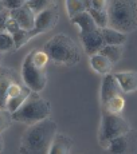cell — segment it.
Returning a JSON list of instances; mask_svg holds the SVG:
<instances>
[{
	"mask_svg": "<svg viewBox=\"0 0 137 154\" xmlns=\"http://www.w3.org/2000/svg\"><path fill=\"white\" fill-rule=\"evenodd\" d=\"M30 93H31V90H30L28 87H24V88H23V91L18 97H15V98L7 100V107H5V109H7L8 111H11V112L16 111L18 109L23 105V102L27 99V97L30 95Z\"/></svg>",
	"mask_w": 137,
	"mask_h": 154,
	"instance_id": "obj_22",
	"label": "cell"
},
{
	"mask_svg": "<svg viewBox=\"0 0 137 154\" xmlns=\"http://www.w3.org/2000/svg\"><path fill=\"white\" fill-rule=\"evenodd\" d=\"M3 8H4V7H3V3H2V0H0V11H2Z\"/></svg>",
	"mask_w": 137,
	"mask_h": 154,
	"instance_id": "obj_34",
	"label": "cell"
},
{
	"mask_svg": "<svg viewBox=\"0 0 137 154\" xmlns=\"http://www.w3.org/2000/svg\"><path fill=\"white\" fill-rule=\"evenodd\" d=\"M27 0H2L3 7L7 8V10H16V8L22 7V5L26 4Z\"/></svg>",
	"mask_w": 137,
	"mask_h": 154,
	"instance_id": "obj_30",
	"label": "cell"
},
{
	"mask_svg": "<svg viewBox=\"0 0 137 154\" xmlns=\"http://www.w3.org/2000/svg\"><path fill=\"white\" fill-rule=\"evenodd\" d=\"M121 94L124 93L118 85L117 79H116L114 74H106L102 79V85H101V105L104 106L113 97L121 95Z\"/></svg>",
	"mask_w": 137,
	"mask_h": 154,
	"instance_id": "obj_8",
	"label": "cell"
},
{
	"mask_svg": "<svg viewBox=\"0 0 137 154\" xmlns=\"http://www.w3.org/2000/svg\"><path fill=\"white\" fill-rule=\"evenodd\" d=\"M109 26L123 34L137 29V2L136 0H110L108 4Z\"/></svg>",
	"mask_w": 137,
	"mask_h": 154,
	"instance_id": "obj_2",
	"label": "cell"
},
{
	"mask_svg": "<svg viewBox=\"0 0 137 154\" xmlns=\"http://www.w3.org/2000/svg\"><path fill=\"white\" fill-rule=\"evenodd\" d=\"M66 7L68 17H73L74 15L88 11L90 8V0H66Z\"/></svg>",
	"mask_w": 137,
	"mask_h": 154,
	"instance_id": "obj_19",
	"label": "cell"
},
{
	"mask_svg": "<svg viewBox=\"0 0 137 154\" xmlns=\"http://www.w3.org/2000/svg\"><path fill=\"white\" fill-rule=\"evenodd\" d=\"M104 35V40H105V44H124L126 42V34H123V32L117 31V29L112 28V27H105L101 28Z\"/></svg>",
	"mask_w": 137,
	"mask_h": 154,
	"instance_id": "obj_17",
	"label": "cell"
},
{
	"mask_svg": "<svg viewBox=\"0 0 137 154\" xmlns=\"http://www.w3.org/2000/svg\"><path fill=\"white\" fill-rule=\"evenodd\" d=\"M0 67H2V51H0Z\"/></svg>",
	"mask_w": 137,
	"mask_h": 154,
	"instance_id": "obj_35",
	"label": "cell"
},
{
	"mask_svg": "<svg viewBox=\"0 0 137 154\" xmlns=\"http://www.w3.org/2000/svg\"><path fill=\"white\" fill-rule=\"evenodd\" d=\"M73 147V140L63 133L56 131L51 146L49 149V154H67Z\"/></svg>",
	"mask_w": 137,
	"mask_h": 154,
	"instance_id": "obj_12",
	"label": "cell"
},
{
	"mask_svg": "<svg viewBox=\"0 0 137 154\" xmlns=\"http://www.w3.org/2000/svg\"><path fill=\"white\" fill-rule=\"evenodd\" d=\"M124 107H125V98L123 94L113 97L112 99H109L108 102L102 106L104 110L113 112V114H120V112L124 110Z\"/></svg>",
	"mask_w": 137,
	"mask_h": 154,
	"instance_id": "obj_21",
	"label": "cell"
},
{
	"mask_svg": "<svg viewBox=\"0 0 137 154\" xmlns=\"http://www.w3.org/2000/svg\"><path fill=\"white\" fill-rule=\"evenodd\" d=\"M19 29H20L19 23H18L15 19H12V17H11V19L8 20V23H7V27H5V32H8V34L14 35L15 32H18Z\"/></svg>",
	"mask_w": 137,
	"mask_h": 154,
	"instance_id": "obj_31",
	"label": "cell"
},
{
	"mask_svg": "<svg viewBox=\"0 0 137 154\" xmlns=\"http://www.w3.org/2000/svg\"><path fill=\"white\" fill-rule=\"evenodd\" d=\"M12 121V112L8 111L7 109H0V133L5 131L11 126Z\"/></svg>",
	"mask_w": 137,
	"mask_h": 154,
	"instance_id": "obj_27",
	"label": "cell"
},
{
	"mask_svg": "<svg viewBox=\"0 0 137 154\" xmlns=\"http://www.w3.org/2000/svg\"><path fill=\"white\" fill-rule=\"evenodd\" d=\"M90 66L96 72L101 74V75H106V74H109L110 71H112L114 64H113L106 56L101 55L100 52H98V54L90 55Z\"/></svg>",
	"mask_w": 137,
	"mask_h": 154,
	"instance_id": "obj_15",
	"label": "cell"
},
{
	"mask_svg": "<svg viewBox=\"0 0 137 154\" xmlns=\"http://www.w3.org/2000/svg\"><path fill=\"white\" fill-rule=\"evenodd\" d=\"M135 134L136 133L130 129L129 131L125 133V134L113 138V140L109 142L106 149H108L110 153H130L133 150L132 140H133V135Z\"/></svg>",
	"mask_w": 137,
	"mask_h": 154,
	"instance_id": "obj_10",
	"label": "cell"
},
{
	"mask_svg": "<svg viewBox=\"0 0 137 154\" xmlns=\"http://www.w3.org/2000/svg\"><path fill=\"white\" fill-rule=\"evenodd\" d=\"M58 19H59L58 12L54 8H47V10L42 11V12L37 15V17H35V28L39 29L42 34L47 32L55 27V24L58 23Z\"/></svg>",
	"mask_w": 137,
	"mask_h": 154,
	"instance_id": "obj_11",
	"label": "cell"
},
{
	"mask_svg": "<svg viewBox=\"0 0 137 154\" xmlns=\"http://www.w3.org/2000/svg\"><path fill=\"white\" fill-rule=\"evenodd\" d=\"M4 150V140H3V137H2V133H0V153Z\"/></svg>",
	"mask_w": 137,
	"mask_h": 154,
	"instance_id": "obj_33",
	"label": "cell"
},
{
	"mask_svg": "<svg viewBox=\"0 0 137 154\" xmlns=\"http://www.w3.org/2000/svg\"><path fill=\"white\" fill-rule=\"evenodd\" d=\"M32 60H34L35 66H38L39 69H46L50 58H49V55H47V52H44L43 50H42V51L32 50Z\"/></svg>",
	"mask_w": 137,
	"mask_h": 154,
	"instance_id": "obj_26",
	"label": "cell"
},
{
	"mask_svg": "<svg viewBox=\"0 0 137 154\" xmlns=\"http://www.w3.org/2000/svg\"><path fill=\"white\" fill-rule=\"evenodd\" d=\"M12 82V76L7 72H0V109L7 107V90Z\"/></svg>",
	"mask_w": 137,
	"mask_h": 154,
	"instance_id": "obj_20",
	"label": "cell"
},
{
	"mask_svg": "<svg viewBox=\"0 0 137 154\" xmlns=\"http://www.w3.org/2000/svg\"><path fill=\"white\" fill-rule=\"evenodd\" d=\"M56 131H58L56 123L49 118L32 123L23 134L19 152L30 154L49 153V149L51 146V142L54 140Z\"/></svg>",
	"mask_w": 137,
	"mask_h": 154,
	"instance_id": "obj_1",
	"label": "cell"
},
{
	"mask_svg": "<svg viewBox=\"0 0 137 154\" xmlns=\"http://www.w3.org/2000/svg\"><path fill=\"white\" fill-rule=\"evenodd\" d=\"M12 48H15V42H14L12 35L5 31L0 32V51L5 52V51H11Z\"/></svg>",
	"mask_w": 137,
	"mask_h": 154,
	"instance_id": "obj_25",
	"label": "cell"
},
{
	"mask_svg": "<svg viewBox=\"0 0 137 154\" xmlns=\"http://www.w3.org/2000/svg\"><path fill=\"white\" fill-rule=\"evenodd\" d=\"M123 93H132L137 90V72L136 71H121L114 74Z\"/></svg>",
	"mask_w": 137,
	"mask_h": 154,
	"instance_id": "obj_13",
	"label": "cell"
},
{
	"mask_svg": "<svg viewBox=\"0 0 137 154\" xmlns=\"http://www.w3.org/2000/svg\"><path fill=\"white\" fill-rule=\"evenodd\" d=\"M88 12L91 15L94 23L97 24V27L105 28L109 26V16H108V11L106 10L100 11V10H94V8H89Z\"/></svg>",
	"mask_w": 137,
	"mask_h": 154,
	"instance_id": "obj_23",
	"label": "cell"
},
{
	"mask_svg": "<svg viewBox=\"0 0 137 154\" xmlns=\"http://www.w3.org/2000/svg\"><path fill=\"white\" fill-rule=\"evenodd\" d=\"M70 20L73 24H77L79 27V34H86V32H90L96 28H100V27H97L91 15L88 11H83V12L74 15L73 17H70Z\"/></svg>",
	"mask_w": 137,
	"mask_h": 154,
	"instance_id": "obj_14",
	"label": "cell"
},
{
	"mask_svg": "<svg viewBox=\"0 0 137 154\" xmlns=\"http://www.w3.org/2000/svg\"><path fill=\"white\" fill-rule=\"evenodd\" d=\"M26 4L31 8L35 15H38L47 8H51V5L54 4V0H27Z\"/></svg>",
	"mask_w": 137,
	"mask_h": 154,
	"instance_id": "obj_24",
	"label": "cell"
},
{
	"mask_svg": "<svg viewBox=\"0 0 137 154\" xmlns=\"http://www.w3.org/2000/svg\"><path fill=\"white\" fill-rule=\"evenodd\" d=\"M79 38H81L83 48H85V52L88 55L98 54L101 48L105 46V40H104L101 28H96L90 32H86V34H79Z\"/></svg>",
	"mask_w": 137,
	"mask_h": 154,
	"instance_id": "obj_7",
	"label": "cell"
},
{
	"mask_svg": "<svg viewBox=\"0 0 137 154\" xmlns=\"http://www.w3.org/2000/svg\"><path fill=\"white\" fill-rule=\"evenodd\" d=\"M100 54L106 56L113 64H116L123 58L124 47H123V44H105V46L101 48Z\"/></svg>",
	"mask_w": 137,
	"mask_h": 154,
	"instance_id": "obj_16",
	"label": "cell"
},
{
	"mask_svg": "<svg viewBox=\"0 0 137 154\" xmlns=\"http://www.w3.org/2000/svg\"><path fill=\"white\" fill-rule=\"evenodd\" d=\"M50 114H51V105L49 100L42 98L37 91H31L23 105L12 112V119L16 122L32 125L35 122L49 118Z\"/></svg>",
	"mask_w": 137,
	"mask_h": 154,
	"instance_id": "obj_4",
	"label": "cell"
},
{
	"mask_svg": "<svg viewBox=\"0 0 137 154\" xmlns=\"http://www.w3.org/2000/svg\"><path fill=\"white\" fill-rule=\"evenodd\" d=\"M23 88L24 87H22L19 83H16L15 81H12L10 83V86H8V90H7V100L12 99V98H15V97H18L23 91Z\"/></svg>",
	"mask_w": 137,
	"mask_h": 154,
	"instance_id": "obj_28",
	"label": "cell"
},
{
	"mask_svg": "<svg viewBox=\"0 0 137 154\" xmlns=\"http://www.w3.org/2000/svg\"><path fill=\"white\" fill-rule=\"evenodd\" d=\"M49 58L56 63L65 66H75L79 62V52L75 42L65 34H58L53 36L43 47Z\"/></svg>",
	"mask_w": 137,
	"mask_h": 154,
	"instance_id": "obj_3",
	"label": "cell"
},
{
	"mask_svg": "<svg viewBox=\"0 0 137 154\" xmlns=\"http://www.w3.org/2000/svg\"><path fill=\"white\" fill-rule=\"evenodd\" d=\"M11 19V11L7 8H3L0 11V32H4L5 27H7L8 20Z\"/></svg>",
	"mask_w": 137,
	"mask_h": 154,
	"instance_id": "obj_29",
	"label": "cell"
},
{
	"mask_svg": "<svg viewBox=\"0 0 137 154\" xmlns=\"http://www.w3.org/2000/svg\"><path fill=\"white\" fill-rule=\"evenodd\" d=\"M11 17L19 23L20 28L28 29V31L35 28V17H37V15L32 12V10L27 4L22 5V7L16 8V10H11Z\"/></svg>",
	"mask_w": 137,
	"mask_h": 154,
	"instance_id": "obj_9",
	"label": "cell"
},
{
	"mask_svg": "<svg viewBox=\"0 0 137 154\" xmlns=\"http://www.w3.org/2000/svg\"><path fill=\"white\" fill-rule=\"evenodd\" d=\"M22 78L24 85L27 86L31 91L40 93L47 85V74L46 69H39L35 66L32 60V51L26 56L22 66Z\"/></svg>",
	"mask_w": 137,
	"mask_h": 154,
	"instance_id": "obj_6",
	"label": "cell"
},
{
	"mask_svg": "<svg viewBox=\"0 0 137 154\" xmlns=\"http://www.w3.org/2000/svg\"><path fill=\"white\" fill-rule=\"evenodd\" d=\"M42 32L39 31V29L34 28V29H23L20 28L18 32H15V34L12 35L14 38V42H15V50L20 48L22 46H24L27 42H30V40L32 39L34 36H37V35H40Z\"/></svg>",
	"mask_w": 137,
	"mask_h": 154,
	"instance_id": "obj_18",
	"label": "cell"
},
{
	"mask_svg": "<svg viewBox=\"0 0 137 154\" xmlns=\"http://www.w3.org/2000/svg\"><path fill=\"white\" fill-rule=\"evenodd\" d=\"M90 8L94 10H108V0H90Z\"/></svg>",
	"mask_w": 137,
	"mask_h": 154,
	"instance_id": "obj_32",
	"label": "cell"
},
{
	"mask_svg": "<svg viewBox=\"0 0 137 154\" xmlns=\"http://www.w3.org/2000/svg\"><path fill=\"white\" fill-rule=\"evenodd\" d=\"M130 130V125L126 119L120 117L118 114H113L102 109V119H101L98 141L102 147H108L109 142L113 138L123 135Z\"/></svg>",
	"mask_w": 137,
	"mask_h": 154,
	"instance_id": "obj_5",
	"label": "cell"
}]
</instances>
